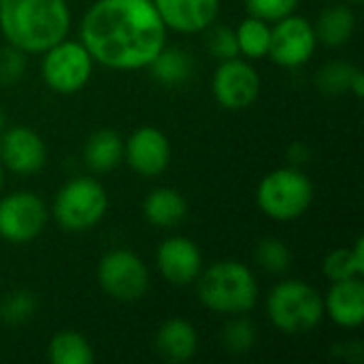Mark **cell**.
<instances>
[{
  "label": "cell",
  "mask_w": 364,
  "mask_h": 364,
  "mask_svg": "<svg viewBox=\"0 0 364 364\" xmlns=\"http://www.w3.org/2000/svg\"><path fill=\"white\" fill-rule=\"evenodd\" d=\"M235 36H237V47H239L241 58H245V60L267 58L269 43H271V23L269 21L247 15L235 28Z\"/></svg>",
  "instance_id": "603a6c76"
},
{
  "label": "cell",
  "mask_w": 364,
  "mask_h": 364,
  "mask_svg": "<svg viewBox=\"0 0 364 364\" xmlns=\"http://www.w3.org/2000/svg\"><path fill=\"white\" fill-rule=\"evenodd\" d=\"M254 256H256V262L271 275L286 273L290 269V262H292V254H290L288 245L282 239H275V237L262 239L256 245Z\"/></svg>",
  "instance_id": "484cf974"
},
{
  "label": "cell",
  "mask_w": 364,
  "mask_h": 364,
  "mask_svg": "<svg viewBox=\"0 0 364 364\" xmlns=\"http://www.w3.org/2000/svg\"><path fill=\"white\" fill-rule=\"evenodd\" d=\"M156 267L171 286L186 288L198 279L203 271V254L192 239L175 235L158 245Z\"/></svg>",
  "instance_id": "5bb4252c"
},
{
  "label": "cell",
  "mask_w": 364,
  "mask_h": 364,
  "mask_svg": "<svg viewBox=\"0 0 364 364\" xmlns=\"http://www.w3.org/2000/svg\"><path fill=\"white\" fill-rule=\"evenodd\" d=\"M49 363L53 364H92L94 348L77 331H60L51 337L47 346Z\"/></svg>",
  "instance_id": "44dd1931"
},
{
  "label": "cell",
  "mask_w": 364,
  "mask_h": 364,
  "mask_svg": "<svg viewBox=\"0 0 364 364\" xmlns=\"http://www.w3.org/2000/svg\"><path fill=\"white\" fill-rule=\"evenodd\" d=\"M260 75L250 60L237 55L222 60L211 79V92L220 107L228 111H243L260 96Z\"/></svg>",
  "instance_id": "9c48e42d"
},
{
  "label": "cell",
  "mask_w": 364,
  "mask_h": 364,
  "mask_svg": "<svg viewBox=\"0 0 364 364\" xmlns=\"http://www.w3.org/2000/svg\"><path fill=\"white\" fill-rule=\"evenodd\" d=\"M324 299V316L341 328H358L364 322V282L363 277L331 282Z\"/></svg>",
  "instance_id": "2e32d148"
},
{
  "label": "cell",
  "mask_w": 364,
  "mask_h": 364,
  "mask_svg": "<svg viewBox=\"0 0 364 364\" xmlns=\"http://www.w3.org/2000/svg\"><path fill=\"white\" fill-rule=\"evenodd\" d=\"M98 284L119 303H136L149 290V269L130 250H111L98 262Z\"/></svg>",
  "instance_id": "ba28073f"
},
{
  "label": "cell",
  "mask_w": 364,
  "mask_h": 364,
  "mask_svg": "<svg viewBox=\"0 0 364 364\" xmlns=\"http://www.w3.org/2000/svg\"><path fill=\"white\" fill-rule=\"evenodd\" d=\"M0 162L15 175H34L47 162V145L28 126L4 128L0 134Z\"/></svg>",
  "instance_id": "7c38bea8"
},
{
  "label": "cell",
  "mask_w": 364,
  "mask_h": 364,
  "mask_svg": "<svg viewBox=\"0 0 364 364\" xmlns=\"http://www.w3.org/2000/svg\"><path fill=\"white\" fill-rule=\"evenodd\" d=\"M194 284L203 307L220 316H241L258 303V279L239 260L213 262L200 271Z\"/></svg>",
  "instance_id": "3957f363"
},
{
  "label": "cell",
  "mask_w": 364,
  "mask_h": 364,
  "mask_svg": "<svg viewBox=\"0 0 364 364\" xmlns=\"http://www.w3.org/2000/svg\"><path fill=\"white\" fill-rule=\"evenodd\" d=\"M258 209L275 222H292L305 215L314 203V183L296 166L267 173L256 190Z\"/></svg>",
  "instance_id": "5b68a950"
},
{
  "label": "cell",
  "mask_w": 364,
  "mask_h": 364,
  "mask_svg": "<svg viewBox=\"0 0 364 364\" xmlns=\"http://www.w3.org/2000/svg\"><path fill=\"white\" fill-rule=\"evenodd\" d=\"M2 186H4V166L0 162V192H2Z\"/></svg>",
  "instance_id": "836d02e7"
},
{
  "label": "cell",
  "mask_w": 364,
  "mask_h": 364,
  "mask_svg": "<svg viewBox=\"0 0 364 364\" xmlns=\"http://www.w3.org/2000/svg\"><path fill=\"white\" fill-rule=\"evenodd\" d=\"M83 160L94 173L113 171L124 162V139L109 128L96 130L83 147Z\"/></svg>",
  "instance_id": "d6986e66"
},
{
  "label": "cell",
  "mask_w": 364,
  "mask_h": 364,
  "mask_svg": "<svg viewBox=\"0 0 364 364\" xmlns=\"http://www.w3.org/2000/svg\"><path fill=\"white\" fill-rule=\"evenodd\" d=\"M79 41L94 62L139 70L166 47V26L151 0H96L81 19Z\"/></svg>",
  "instance_id": "6da1fadb"
},
{
  "label": "cell",
  "mask_w": 364,
  "mask_h": 364,
  "mask_svg": "<svg viewBox=\"0 0 364 364\" xmlns=\"http://www.w3.org/2000/svg\"><path fill=\"white\" fill-rule=\"evenodd\" d=\"M124 160L141 177H158L171 162V143L154 126L136 128L124 141Z\"/></svg>",
  "instance_id": "4fadbf2b"
},
{
  "label": "cell",
  "mask_w": 364,
  "mask_h": 364,
  "mask_svg": "<svg viewBox=\"0 0 364 364\" xmlns=\"http://www.w3.org/2000/svg\"><path fill=\"white\" fill-rule=\"evenodd\" d=\"M316 47L318 38L314 23L303 15L290 13L273 21L267 58L284 68H299L311 60Z\"/></svg>",
  "instance_id": "30bf717a"
},
{
  "label": "cell",
  "mask_w": 364,
  "mask_h": 364,
  "mask_svg": "<svg viewBox=\"0 0 364 364\" xmlns=\"http://www.w3.org/2000/svg\"><path fill=\"white\" fill-rule=\"evenodd\" d=\"M299 2L301 0H245V9L250 15L273 23V21L294 13Z\"/></svg>",
  "instance_id": "f546056e"
},
{
  "label": "cell",
  "mask_w": 364,
  "mask_h": 364,
  "mask_svg": "<svg viewBox=\"0 0 364 364\" xmlns=\"http://www.w3.org/2000/svg\"><path fill=\"white\" fill-rule=\"evenodd\" d=\"M166 30L181 34L205 32L220 13V0H151Z\"/></svg>",
  "instance_id": "9a60e30c"
},
{
  "label": "cell",
  "mask_w": 364,
  "mask_h": 364,
  "mask_svg": "<svg viewBox=\"0 0 364 364\" xmlns=\"http://www.w3.org/2000/svg\"><path fill=\"white\" fill-rule=\"evenodd\" d=\"M143 215L156 228H173L188 215V203L175 188H156L143 200Z\"/></svg>",
  "instance_id": "ac0fdd59"
},
{
  "label": "cell",
  "mask_w": 364,
  "mask_h": 364,
  "mask_svg": "<svg viewBox=\"0 0 364 364\" xmlns=\"http://www.w3.org/2000/svg\"><path fill=\"white\" fill-rule=\"evenodd\" d=\"M156 350L166 363H188L190 358H194L198 350L196 328L183 318L166 320L156 333Z\"/></svg>",
  "instance_id": "e0dca14e"
},
{
  "label": "cell",
  "mask_w": 364,
  "mask_h": 364,
  "mask_svg": "<svg viewBox=\"0 0 364 364\" xmlns=\"http://www.w3.org/2000/svg\"><path fill=\"white\" fill-rule=\"evenodd\" d=\"M26 70V53L15 47L0 49V83H15Z\"/></svg>",
  "instance_id": "4dcf8cb0"
},
{
  "label": "cell",
  "mask_w": 364,
  "mask_h": 364,
  "mask_svg": "<svg viewBox=\"0 0 364 364\" xmlns=\"http://www.w3.org/2000/svg\"><path fill=\"white\" fill-rule=\"evenodd\" d=\"M49 211L47 205L34 192H11L0 198V239L9 243L34 241L45 224Z\"/></svg>",
  "instance_id": "8fae6325"
},
{
  "label": "cell",
  "mask_w": 364,
  "mask_h": 364,
  "mask_svg": "<svg viewBox=\"0 0 364 364\" xmlns=\"http://www.w3.org/2000/svg\"><path fill=\"white\" fill-rule=\"evenodd\" d=\"M356 66L346 64V62H333L326 64L320 73H318V87L324 94H343L350 92V81L354 75Z\"/></svg>",
  "instance_id": "f1b7e54d"
},
{
  "label": "cell",
  "mask_w": 364,
  "mask_h": 364,
  "mask_svg": "<svg viewBox=\"0 0 364 364\" xmlns=\"http://www.w3.org/2000/svg\"><path fill=\"white\" fill-rule=\"evenodd\" d=\"M322 273L328 282H341V279H352V277H363L364 275V239H356L354 245L350 247H339L333 250L324 262H322Z\"/></svg>",
  "instance_id": "7402d4cb"
},
{
  "label": "cell",
  "mask_w": 364,
  "mask_h": 364,
  "mask_svg": "<svg viewBox=\"0 0 364 364\" xmlns=\"http://www.w3.org/2000/svg\"><path fill=\"white\" fill-rule=\"evenodd\" d=\"M207 38V51L215 58V60H230L239 55V47H237V36H235V28L222 26V23H211L209 28H205Z\"/></svg>",
  "instance_id": "83f0119b"
},
{
  "label": "cell",
  "mask_w": 364,
  "mask_h": 364,
  "mask_svg": "<svg viewBox=\"0 0 364 364\" xmlns=\"http://www.w3.org/2000/svg\"><path fill=\"white\" fill-rule=\"evenodd\" d=\"M94 64L85 45L66 36L43 51L41 75L51 92L75 94L90 83Z\"/></svg>",
  "instance_id": "52a82bcc"
},
{
  "label": "cell",
  "mask_w": 364,
  "mask_h": 364,
  "mask_svg": "<svg viewBox=\"0 0 364 364\" xmlns=\"http://www.w3.org/2000/svg\"><path fill=\"white\" fill-rule=\"evenodd\" d=\"M192 58L183 51V49H162L151 62H149V70L154 75L156 81L164 83V85H177L190 79L192 75Z\"/></svg>",
  "instance_id": "cb8c5ba5"
},
{
  "label": "cell",
  "mask_w": 364,
  "mask_h": 364,
  "mask_svg": "<svg viewBox=\"0 0 364 364\" xmlns=\"http://www.w3.org/2000/svg\"><path fill=\"white\" fill-rule=\"evenodd\" d=\"M352 2H354V4H360V2H363V0H352Z\"/></svg>",
  "instance_id": "e575fe53"
},
{
  "label": "cell",
  "mask_w": 364,
  "mask_h": 364,
  "mask_svg": "<svg viewBox=\"0 0 364 364\" xmlns=\"http://www.w3.org/2000/svg\"><path fill=\"white\" fill-rule=\"evenodd\" d=\"M267 316L284 335H307L324 320V299L301 279L279 282L267 296Z\"/></svg>",
  "instance_id": "277c9868"
},
{
  "label": "cell",
  "mask_w": 364,
  "mask_h": 364,
  "mask_svg": "<svg viewBox=\"0 0 364 364\" xmlns=\"http://www.w3.org/2000/svg\"><path fill=\"white\" fill-rule=\"evenodd\" d=\"M109 196L100 181L92 177H75L66 181L51 205V213L62 230L87 232L107 213Z\"/></svg>",
  "instance_id": "8992f818"
},
{
  "label": "cell",
  "mask_w": 364,
  "mask_h": 364,
  "mask_svg": "<svg viewBox=\"0 0 364 364\" xmlns=\"http://www.w3.org/2000/svg\"><path fill=\"white\" fill-rule=\"evenodd\" d=\"M70 30L66 0H0V32L4 41L28 53H43Z\"/></svg>",
  "instance_id": "7a4b0ae2"
},
{
  "label": "cell",
  "mask_w": 364,
  "mask_h": 364,
  "mask_svg": "<svg viewBox=\"0 0 364 364\" xmlns=\"http://www.w3.org/2000/svg\"><path fill=\"white\" fill-rule=\"evenodd\" d=\"M314 30L318 43L326 47H343L356 30V13L352 11V6L333 4L320 13Z\"/></svg>",
  "instance_id": "ffe728a7"
},
{
  "label": "cell",
  "mask_w": 364,
  "mask_h": 364,
  "mask_svg": "<svg viewBox=\"0 0 364 364\" xmlns=\"http://www.w3.org/2000/svg\"><path fill=\"white\" fill-rule=\"evenodd\" d=\"M36 311V299L28 290H13L0 301V322L4 324H23Z\"/></svg>",
  "instance_id": "4316f807"
},
{
  "label": "cell",
  "mask_w": 364,
  "mask_h": 364,
  "mask_svg": "<svg viewBox=\"0 0 364 364\" xmlns=\"http://www.w3.org/2000/svg\"><path fill=\"white\" fill-rule=\"evenodd\" d=\"M222 346L230 354H245L256 346V326L245 318V314L230 316L222 331Z\"/></svg>",
  "instance_id": "d4e9b609"
},
{
  "label": "cell",
  "mask_w": 364,
  "mask_h": 364,
  "mask_svg": "<svg viewBox=\"0 0 364 364\" xmlns=\"http://www.w3.org/2000/svg\"><path fill=\"white\" fill-rule=\"evenodd\" d=\"M4 124H6V119H4V111H2V107H0V134H2V130L6 128Z\"/></svg>",
  "instance_id": "d6a6232c"
},
{
  "label": "cell",
  "mask_w": 364,
  "mask_h": 364,
  "mask_svg": "<svg viewBox=\"0 0 364 364\" xmlns=\"http://www.w3.org/2000/svg\"><path fill=\"white\" fill-rule=\"evenodd\" d=\"M350 92L356 96V98H363V92H364V77H363V70L356 66V70H354V75H352V81H350Z\"/></svg>",
  "instance_id": "1f68e13d"
}]
</instances>
